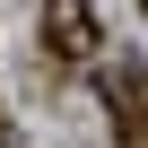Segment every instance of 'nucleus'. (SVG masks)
I'll use <instances>...</instances> for the list:
<instances>
[{
	"mask_svg": "<svg viewBox=\"0 0 148 148\" xmlns=\"http://www.w3.org/2000/svg\"><path fill=\"white\" fill-rule=\"evenodd\" d=\"M44 44H52V61H87L96 52V9L87 0H44Z\"/></svg>",
	"mask_w": 148,
	"mask_h": 148,
	"instance_id": "nucleus-1",
	"label": "nucleus"
},
{
	"mask_svg": "<svg viewBox=\"0 0 148 148\" xmlns=\"http://www.w3.org/2000/svg\"><path fill=\"white\" fill-rule=\"evenodd\" d=\"M113 148H148V96L131 79H113Z\"/></svg>",
	"mask_w": 148,
	"mask_h": 148,
	"instance_id": "nucleus-2",
	"label": "nucleus"
},
{
	"mask_svg": "<svg viewBox=\"0 0 148 148\" xmlns=\"http://www.w3.org/2000/svg\"><path fill=\"white\" fill-rule=\"evenodd\" d=\"M131 87H139V96H148V61H139V70H131Z\"/></svg>",
	"mask_w": 148,
	"mask_h": 148,
	"instance_id": "nucleus-3",
	"label": "nucleus"
},
{
	"mask_svg": "<svg viewBox=\"0 0 148 148\" xmlns=\"http://www.w3.org/2000/svg\"><path fill=\"white\" fill-rule=\"evenodd\" d=\"M0 148H18V139H9V131H0Z\"/></svg>",
	"mask_w": 148,
	"mask_h": 148,
	"instance_id": "nucleus-4",
	"label": "nucleus"
},
{
	"mask_svg": "<svg viewBox=\"0 0 148 148\" xmlns=\"http://www.w3.org/2000/svg\"><path fill=\"white\" fill-rule=\"evenodd\" d=\"M139 9H148V0H139Z\"/></svg>",
	"mask_w": 148,
	"mask_h": 148,
	"instance_id": "nucleus-5",
	"label": "nucleus"
}]
</instances>
